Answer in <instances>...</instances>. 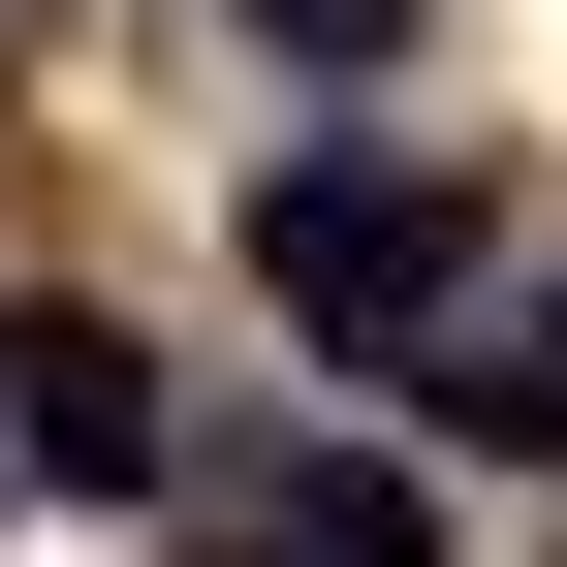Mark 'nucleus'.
Wrapping results in <instances>:
<instances>
[{
    "mask_svg": "<svg viewBox=\"0 0 567 567\" xmlns=\"http://www.w3.org/2000/svg\"><path fill=\"white\" fill-rule=\"evenodd\" d=\"M252 284H284L316 347H379V379H410V347L505 284V221H473L442 158H379V126H316V158H252Z\"/></svg>",
    "mask_w": 567,
    "mask_h": 567,
    "instance_id": "f257e3e1",
    "label": "nucleus"
},
{
    "mask_svg": "<svg viewBox=\"0 0 567 567\" xmlns=\"http://www.w3.org/2000/svg\"><path fill=\"white\" fill-rule=\"evenodd\" d=\"M0 473H32V505H158V473H189L158 347H126V316H0Z\"/></svg>",
    "mask_w": 567,
    "mask_h": 567,
    "instance_id": "f03ea898",
    "label": "nucleus"
},
{
    "mask_svg": "<svg viewBox=\"0 0 567 567\" xmlns=\"http://www.w3.org/2000/svg\"><path fill=\"white\" fill-rule=\"evenodd\" d=\"M410 410H442V442H505V473H567V284H473V316L410 347Z\"/></svg>",
    "mask_w": 567,
    "mask_h": 567,
    "instance_id": "7ed1b4c3",
    "label": "nucleus"
},
{
    "mask_svg": "<svg viewBox=\"0 0 567 567\" xmlns=\"http://www.w3.org/2000/svg\"><path fill=\"white\" fill-rule=\"evenodd\" d=\"M252 32H284V63H379V32H410V0H252Z\"/></svg>",
    "mask_w": 567,
    "mask_h": 567,
    "instance_id": "20e7f679",
    "label": "nucleus"
}]
</instances>
